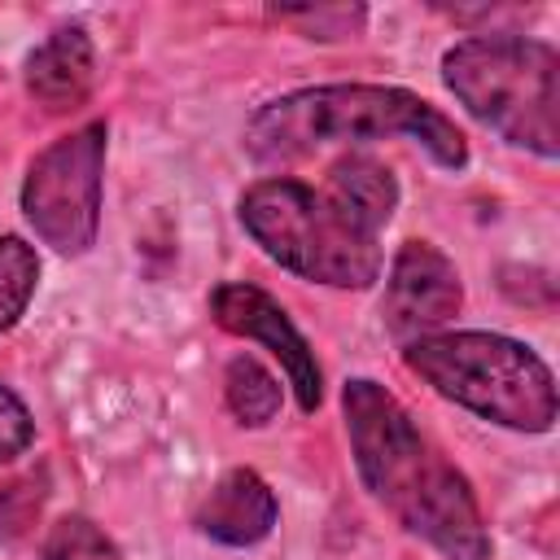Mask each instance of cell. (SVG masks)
I'll return each mask as SVG.
<instances>
[{
    "instance_id": "cell-1",
    "label": "cell",
    "mask_w": 560,
    "mask_h": 560,
    "mask_svg": "<svg viewBox=\"0 0 560 560\" xmlns=\"http://www.w3.org/2000/svg\"><path fill=\"white\" fill-rule=\"evenodd\" d=\"M341 411L368 494L446 560H490V534L468 477L420 433L411 411L372 376L346 381Z\"/></svg>"
},
{
    "instance_id": "cell-2",
    "label": "cell",
    "mask_w": 560,
    "mask_h": 560,
    "mask_svg": "<svg viewBox=\"0 0 560 560\" xmlns=\"http://www.w3.org/2000/svg\"><path fill=\"white\" fill-rule=\"evenodd\" d=\"M363 140H416L446 171L468 162L464 131L433 101L385 83L298 88L258 105L245 122V153L254 162H298L324 144Z\"/></svg>"
},
{
    "instance_id": "cell-3",
    "label": "cell",
    "mask_w": 560,
    "mask_h": 560,
    "mask_svg": "<svg viewBox=\"0 0 560 560\" xmlns=\"http://www.w3.org/2000/svg\"><path fill=\"white\" fill-rule=\"evenodd\" d=\"M446 92L508 144L560 153V52L525 35H472L442 52Z\"/></svg>"
},
{
    "instance_id": "cell-4",
    "label": "cell",
    "mask_w": 560,
    "mask_h": 560,
    "mask_svg": "<svg viewBox=\"0 0 560 560\" xmlns=\"http://www.w3.org/2000/svg\"><path fill=\"white\" fill-rule=\"evenodd\" d=\"M407 368L446 402L512 429L547 433L556 424V376L516 337L503 332H429L402 346Z\"/></svg>"
},
{
    "instance_id": "cell-5",
    "label": "cell",
    "mask_w": 560,
    "mask_h": 560,
    "mask_svg": "<svg viewBox=\"0 0 560 560\" xmlns=\"http://www.w3.org/2000/svg\"><path fill=\"white\" fill-rule=\"evenodd\" d=\"M249 241L284 271L328 289H372L385 271L381 236L354 228L319 188L293 175L254 179L236 201Z\"/></svg>"
},
{
    "instance_id": "cell-6",
    "label": "cell",
    "mask_w": 560,
    "mask_h": 560,
    "mask_svg": "<svg viewBox=\"0 0 560 560\" xmlns=\"http://www.w3.org/2000/svg\"><path fill=\"white\" fill-rule=\"evenodd\" d=\"M105 122H83L79 131L52 140L35 153L22 179V214L35 236L61 258H79L101 232V179H105Z\"/></svg>"
},
{
    "instance_id": "cell-7",
    "label": "cell",
    "mask_w": 560,
    "mask_h": 560,
    "mask_svg": "<svg viewBox=\"0 0 560 560\" xmlns=\"http://www.w3.org/2000/svg\"><path fill=\"white\" fill-rule=\"evenodd\" d=\"M210 319L232 332V337H245V341H258L267 354H276V363L284 368L289 385H293V398L298 407L311 416L319 411L324 402V372H319V359L311 350V341L302 337V328L289 319V311L258 284L249 280H223L210 289Z\"/></svg>"
},
{
    "instance_id": "cell-8",
    "label": "cell",
    "mask_w": 560,
    "mask_h": 560,
    "mask_svg": "<svg viewBox=\"0 0 560 560\" xmlns=\"http://www.w3.org/2000/svg\"><path fill=\"white\" fill-rule=\"evenodd\" d=\"M459 306H464V284H459L455 262L429 241L398 245L389 262L385 298H381V319L389 337L407 346L416 337L442 332V324H451Z\"/></svg>"
},
{
    "instance_id": "cell-9",
    "label": "cell",
    "mask_w": 560,
    "mask_h": 560,
    "mask_svg": "<svg viewBox=\"0 0 560 560\" xmlns=\"http://www.w3.org/2000/svg\"><path fill=\"white\" fill-rule=\"evenodd\" d=\"M276 521L280 503L254 468H228L192 512L197 534L219 547H254L276 529Z\"/></svg>"
},
{
    "instance_id": "cell-10",
    "label": "cell",
    "mask_w": 560,
    "mask_h": 560,
    "mask_svg": "<svg viewBox=\"0 0 560 560\" xmlns=\"http://www.w3.org/2000/svg\"><path fill=\"white\" fill-rule=\"evenodd\" d=\"M92 83H96V48L79 22L57 26L26 57V92L52 114L79 109L88 101Z\"/></svg>"
},
{
    "instance_id": "cell-11",
    "label": "cell",
    "mask_w": 560,
    "mask_h": 560,
    "mask_svg": "<svg viewBox=\"0 0 560 560\" xmlns=\"http://www.w3.org/2000/svg\"><path fill=\"white\" fill-rule=\"evenodd\" d=\"M354 228L381 236V228L394 219L398 206V179L389 175L385 162L368 158V153H346L328 166V179L319 188Z\"/></svg>"
},
{
    "instance_id": "cell-12",
    "label": "cell",
    "mask_w": 560,
    "mask_h": 560,
    "mask_svg": "<svg viewBox=\"0 0 560 560\" xmlns=\"http://www.w3.org/2000/svg\"><path fill=\"white\" fill-rule=\"evenodd\" d=\"M280 381L254 359V354H236L223 368V402L236 416V424L245 429H262L280 416Z\"/></svg>"
},
{
    "instance_id": "cell-13",
    "label": "cell",
    "mask_w": 560,
    "mask_h": 560,
    "mask_svg": "<svg viewBox=\"0 0 560 560\" xmlns=\"http://www.w3.org/2000/svg\"><path fill=\"white\" fill-rule=\"evenodd\" d=\"M39 284V254L22 236H0V337L22 319Z\"/></svg>"
},
{
    "instance_id": "cell-14",
    "label": "cell",
    "mask_w": 560,
    "mask_h": 560,
    "mask_svg": "<svg viewBox=\"0 0 560 560\" xmlns=\"http://www.w3.org/2000/svg\"><path fill=\"white\" fill-rule=\"evenodd\" d=\"M44 560H122V551L96 521L61 516L44 538Z\"/></svg>"
},
{
    "instance_id": "cell-15",
    "label": "cell",
    "mask_w": 560,
    "mask_h": 560,
    "mask_svg": "<svg viewBox=\"0 0 560 560\" xmlns=\"http://www.w3.org/2000/svg\"><path fill=\"white\" fill-rule=\"evenodd\" d=\"M44 494H48V490H44V472H39V477L26 472V477L0 486V547L26 538V529L35 525V516H39V508H44Z\"/></svg>"
},
{
    "instance_id": "cell-16",
    "label": "cell",
    "mask_w": 560,
    "mask_h": 560,
    "mask_svg": "<svg viewBox=\"0 0 560 560\" xmlns=\"http://www.w3.org/2000/svg\"><path fill=\"white\" fill-rule=\"evenodd\" d=\"M271 18L280 22H298L311 31V39H346V35H359L363 26V9L359 4H276Z\"/></svg>"
},
{
    "instance_id": "cell-17",
    "label": "cell",
    "mask_w": 560,
    "mask_h": 560,
    "mask_svg": "<svg viewBox=\"0 0 560 560\" xmlns=\"http://www.w3.org/2000/svg\"><path fill=\"white\" fill-rule=\"evenodd\" d=\"M31 442H35V420H31L26 402L9 385H0V464L26 455Z\"/></svg>"
}]
</instances>
